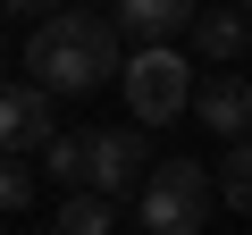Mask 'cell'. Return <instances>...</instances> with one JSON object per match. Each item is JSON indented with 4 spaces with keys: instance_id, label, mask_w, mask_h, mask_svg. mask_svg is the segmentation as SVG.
Returning <instances> with one entry per match:
<instances>
[{
    "instance_id": "cell-1",
    "label": "cell",
    "mask_w": 252,
    "mask_h": 235,
    "mask_svg": "<svg viewBox=\"0 0 252 235\" xmlns=\"http://www.w3.org/2000/svg\"><path fill=\"white\" fill-rule=\"evenodd\" d=\"M118 67H126V51H118V26H109L101 9H51V17L26 34V84L51 92V101L101 92Z\"/></svg>"
},
{
    "instance_id": "cell-2",
    "label": "cell",
    "mask_w": 252,
    "mask_h": 235,
    "mask_svg": "<svg viewBox=\"0 0 252 235\" xmlns=\"http://www.w3.org/2000/svg\"><path fill=\"white\" fill-rule=\"evenodd\" d=\"M135 218H143V235H202L210 227V168L202 160H152L135 185Z\"/></svg>"
},
{
    "instance_id": "cell-3",
    "label": "cell",
    "mask_w": 252,
    "mask_h": 235,
    "mask_svg": "<svg viewBox=\"0 0 252 235\" xmlns=\"http://www.w3.org/2000/svg\"><path fill=\"white\" fill-rule=\"evenodd\" d=\"M118 84H126V118H135V126H168V118H185V101H193V67H185V51H168V42L126 51Z\"/></svg>"
},
{
    "instance_id": "cell-4",
    "label": "cell",
    "mask_w": 252,
    "mask_h": 235,
    "mask_svg": "<svg viewBox=\"0 0 252 235\" xmlns=\"http://www.w3.org/2000/svg\"><path fill=\"white\" fill-rule=\"evenodd\" d=\"M143 168H152V143H143V126H84V193H101V202H126L143 185Z\"/></svg>"
},
{
    "instance_id": "cell-5",
    "label": "cell",
    "mask_w": 252,
    "mask_h": 235,
    "mask_svg": "<svg viewBox=\"0 0 252 235\" xmlns=\"http://www.w3.org/2000/svg\"><path fill=\"white\" fill-rule=\"evenodd\" d=\"M51 135H59V126H51V92L0 84V151H9V160H34Z\"/></svg>"
},
{
    "instance_id": "cell-6",
    "label": "cell",
    "mask_w": 252,
    "mask_h": 235,
    "mask_svg": "<svg viewBox=\"0 0 252 235\" xmlns=\"http://www.w3.org/2000/svg\"><path fill=\"white\" fill-rule=\"evenodd\" d=\"M185 109L202 118L210 135H227V143H244V135H252V84H244V76H210V84H193V101H185Z\"/></svg>"
},
{
    "instance_id": "cell-7",
    "label": "cell",
    "mask_w": 252,
    "mask_h": 235,
    "mask_svg": "<svg viewBox=\"0 0 252 235\" xmlns=\"http://www.w3.org/2000/svg\"><path fill=\"white\" fill-rule=\"evenodd\" d=\"M202 0H118V34H135V42H177L193 26Z\"/></svg>"
},
{
    "instance_id": "cell-8",
    "label": "cell",
    "mask_w": 252,
    "mask_h": 235,
    "mask_svg": "<svg viewBox=\"0 0 252 235\" xmlns=\"http://www.w3.org/2000/svg\"><path fill=\"white\" fill-rule=\"evenodd\" d=\"M185 34H193V51H202V59H219V67H227V59H244V9H193V26H185Z\"/></svg>"
},
{
    "instance_id": "cell-9",
    "label": "cell",
    "mask_w": 252,
    "mask_h": 235,
    "mask_svg": "<svg viewBox=\"0 0 252 235\" xmlns=\"http://www.w3.org/2000/svg\"><path fill=\"white\" fill-rule=\"evenodd\" d=\"M51 235H118V202H101V193H67L59 210H51Z\"/></svg>"
},
{
    "instance_id": "cell-10",
    "label": "cell",
    "mask_w": 252,
    "mask_h": 235,
    "mask_svg": "<svg viewBox=\"0 0 252 235\" xmlns=\"http://www.w3.org/2000/svg\"><path fill=\"white\" fill-rule=\"evenodd\" d=\"M210 193H219L227 210H244V218H252V135H244V143H227V160H219Z\"/></svg>"
},
{
    "instance_id": "cell-11",
    "label": "cell",
    "mask_w": 252,
    "mask_h": 235,
    "mask_svg": "<svg viewBox=\"0 0 252 235\" xmlns=\"http://www.w3.org/2000/svg\"><path fill=\"white\" fill-rule=\"evenodd\" d=\"M34 160L51 168V185H67V193H76V185H84V126H59V135H51Z\"/></svg>"
},
{
    "instance_id": "cell-12",
    "label": "cell",
    "mask_w": 252,
    "mask_h": 235,
    "mask_svg": "<svg viewBox=\"0 0 252 235\" xmlns=\"http://www.w3.org/2000/svg\"><path fill=\"white\" fill-rule=\"evenodd\" d=\"M26 202H34V168L0 151V210H26Z\"/></svg>"
},
{
    "instance_id": "cell-13",
    "label": "cell",
    "mask_w": 252,
    "mask_h": 235,
    "mask_svg": "<svg viewBox=\"0 0 252 235\" xmlns=\"http://www.w3.org/2000/svg\"><path fill=\"white\" fill-rule=\"evenodd\" d=\"M0 17H26V26H42V17H51V0H0Z\"/></svg>"
},
{
    "instance_id": "cell-14",
    "label": "cell",
    "mask_w": 252,
    "mask_h": 235,
    "mask_svg": "<svg viewBox=\"0 0 252 235\" xmlns=\"http://www.w3.org/2000/svg\"><path fill=\"white\" fill-rule=\"evenodd\" d=\"M244 51H252V17H244Z\"/></svg>"
},
{
    "instance_id": "cell-15",
    "label": "cell",
    "mask_w": 252,
    "mask_h": 235,
    "mask_svg": "<svg viewBox=\"0 0 252 235\" xmlns=\"http://www.w3.org/2000/svg\"><path fill=\"white\" fill-rule=\"evenodd\" d=\"M235 9H244V17H252V0H235Z\"/></svg>"
},
{
    "instance_id": "cell-16",
    "label": "cell",
    "mask_w": 252,
    "mask_h": 235,
    "mask_svg": "<svg viewBox=\"0 0 252 235\" xmlns=\"http://www.w3.org/2000/svg\"><path fill=\"white\" fill-rule=\"evenodd\" d=\"M76 9H84V0H76Z\"/></svg>"
}]
</instances>
